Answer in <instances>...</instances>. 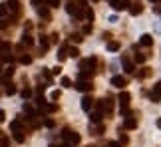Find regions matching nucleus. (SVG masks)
<instances>
[{"label": "nucleus", "instance_id": "nucleus-1", "mask_svg": "<svg viewBox=\"0 0 161 147\" xmlns=\"http://www.w3.org/2000/svg\"><path fill=\"white\" fill-rule=\"evenodd\" d=\"M62 135H64V139H66V145H78V143H80L82 141V137H80V135H78V133L76 131H72V129H64V133H62Z\"/></svg>", "mask_w": 161, "mask_h": 147}, {"label": "nucleus", "instance_id": "nucleus-2", "mask_svg": "<svg viewBox=\"0 0 161 147\" xmlns=\"http://www.w3.org/2000/svg\"><path fill=\"white\" fill-rule=\"evenodd\" d=\"M6 8H8V12L14 16V18L22 14V4H20L18 0H8V2H6Z\"/></svg>", "mask_w": 161, "mask_h": 147}, {"label": "nucleus", "instance_id": "nucleus-3", "mask_svg": "<svg viewBox=\"0 0 161 147\" xmlns=\"http://www.w3.org/2000/svg\"><path fill=\"white\" fill-rule=\"evenodd\" d=\"M74 88H76L78 91H92L94 90V85H92L90 80H78L76 84H74Z\"/></svg>", "mask_w": 161, "mask_h": 147}, {"label": "nucleus", "instance_id": "nucleus-4", "mask_svg": "<svg viewBox=\"0 0 161 147\" xmlns=\"http://www.w3.org/2000/svg\"><path fill=\"white\" fill-rule=\"evenodd\" d=\"M137 127V117H135V113L127 115V117L123 119V129H135Z\"/></svg>", "mask_w": 161, "mask_h": 147}, {"label": "nucleus", "instance_id": "nucleus-5", "mask_svg": "<svg viewBox=\"0 0 161 147\" xmlns=\"http://www.w3.org/2000/svg\"><path fill=\"white\" fill-rule=\"evenodd\" d=\"M109 4H111V8L115 12H121V10L127 8V0H109Z\"/></svg>", "mask_w": 161, "mask_h": 147}, {"label": "nucleus", "instance_id": "nucleus-6", "mask_svg": "<svg viewBox=\"0 0 161 147\" xmlns=\"http://www.w3.org/2000/svg\"><path fill=\"white\" fill-rule=\"evenodd\" d=\"M94 97H92V95H84V97H82V109H84V111H90L92 107H94Z\"/></svg>", "mask_w": 161, "mask_h": 147}, {"label": "nucleus", "instance_id": "nucleus-7", "mask_svg": "<svg viewBox=\"0 0 161 147\" xmlns=\"http://www.w3.org/2000/svg\"><path fill=\"white\" fill-rule=\"evenodd\" d=\"M159 100H161V81H157V84L153 85V91H151V101L157 104Z\"/></svg>", "mask_w": 161, "mask_h": 147}, {"label": "nucleus", "instance_id": "nucleus-8", "mask_svg": "<svg viewBox=\"0 0 161 147\" xmlns=\"http://www.w3.org/2000/svg\"><path fill=\"white\" fill-rule=\"evenodd\" d=\"M111 85H115V88H119V90H121V88H125V85H127V80H125L123 76H114V78H111Z\"/></svg>", "mask_w": 161, "mask_h": 147}, {"label": "nucleus", "instance_id": "nucleus-9", "mask_svg": "<svg viewBox=\"0 0 161 147\" xmlns=\"http://www.w3.org/2000/svg\"><path fill=\"white\" fill-rule=\"evenodd\" d=\"M129 100H131V95H129L127 91H121V94H119V107H127Z\"/></svg>", "mask_w": 161, "mask_h": 147}, {"label": "nucleus", "instance_id": "nucleus-10", "mask_svg": "<svg viewBox=\"0 0 161 147\" xmlns=\"http://www.w3.org/2000/svg\"><path fill=\"white\" fill-rule=\"evenodd\" d=\"M139 44H141V46H145V48L153 46V36H151V34H143L141 40H139Z\"/></svg>", "mask_w": 161, "mask_h": 147}, {"label": "nucleus", "instance_id": "nucleus-11", "mask_svg": "<svg viewBox=\"0 0 161 147\" xmlns=\"http://www.w3.org/2000/svg\"><path fill=\"white\" fill-rule=\"evenodd\" d=\"M141 12H143V6L139 4V2L131 4V8H129V14H131V16H137V14H141Z\"/></svg>", "mask_w": 161, "mask_h": 147}, {"label": "nucleus", "instance_id": "nucleus-12", "mask_svg": "<svg viewBox=\"0 0 161 147\" xmlns=\"http://www.w3.org/2000/svg\"><path fill=\"white\" fill-rule=\"evenodd\" d=\"M121 64H123V70L127 72V74H133V70H135V68H133V64L129 62V60H127V58H125V56L121 58Z\"/></svg>", "mask_w": 161, "mask_h": 147}, {"label": "nucleus", "instance_id": "nucleus-13", "mask_svg": "<svg viewBox=\"0 0 161 147\" xmlns=\"http://www.w3.org/2000/svg\"><path fill=\"white\" fill-rule=\"evenodd\" d=\"M12 133H14V139H16V141H18V143H24V139H26V135H24V129H22V127H20V129H14V131H12Z\"/></svg>", "mask_w": 161, "mask_h": 147}, {"label": "nucleus", "instance_id": "nucleus-14", "mask_svg": "<svg viewBox=\"0 0 161 147\" xmlns=\"http://www.w3.org/2000/svg\"><path fill=\"white\" fill-rule=\"evenodd\" d=\"M48 48H50V40H48V36H40V50H42V54L46 52Z\"/></svg>", "mask_w": 161, "mask_h": 147}, {"label": "nucleus", "instance_id": "nucleus-15", "mask_svg": "<svg viewBox=\"0 0 161 147\" xmlns=\"http://www.w3.org/2000/svg\"><path fill=\"white\" fill-rule=\"evenodd\" d=\"M101 117H104V113H101L100 109H98V111H94V113L90 115V121H92V123H100Z\"/></svg>", "mask_w": 161, "mask_h": 147}, {"label": "nucleus", "instance_id": "nucleus-16", "mask_svg": "<svg viewBox=\"0 0 161 147\" xmlns=\"http://www.w3.org/2000/svg\"><path fill=\"white\" fill-rule=\"evenodd\" d=\"M34 44V38L30 36L28 32H24V36H22V46H32Z\"/></svg>", "mask_w": 161, "mask_h": 147}, {"label": "nucleus", "instance_id": "nucleus-17", "mask_svg": "<svg viewBox=\"0 0 161 147\" xmlns=\"http://www.w3.org/2000/svg\"><path fill=\"white\" fill-rule=\"evenodd\" d=\"M38 14L42 16L44 20H50V10H48L46 6H38Z\"/></svg>", "mask_w": 161, "mask_h": 147}, {"label": "nucleus", "instance_id": "nucleus-18", "mask_svg": "<svg viewBox=\"0 0 161 147\" xmlns=\"http://www.w3.org/2000/svg\"><path fill=\"white\" fill-rule=\"evenodd\" d=\"M66 58H68V48H66V46H62V48H60V52H58V62H64Z\"/></svg>", "mask_w": 161, "mask_h": 147}, {"label": "nucleus", "instance_id": "nucleus-19", "mask_svg": "<svg viewBox=\"0 0 161 147\" xmlns=\"http://www.w3.org/2000/svg\"><path fill=\"white\" fill-rule=\"evenodd\" d=\"M6 95H14L16 94V88H14V84H10V81H6Z\"/></svg>", "mask_w": 161, "mask_h": 147}, {"label": "nucleus", "instance_id": "nucleus-20", "mask_svg": "<svg viewBox=\"0 0 161 147\" xmlns=\"http://www.w3.org/2000/svg\"><path fill=\"white\" fill-rule=\"evenodd\" d=\"M44 111H48V113H54V111H56V109H58V105L56 104H44Z\"/></svg>", "mask_w": 161, "mask_h": 147}, {"label": "nucleus", "instance_id": "nucleus-21", "mask_svg": "<svg viewBox=\"0 0 161 147\" xmlns=\"http://www.w3.org/2000/svg\"><path fill=\"white\" fill-rule=\"evenodd\" d=\"M149 74H151V68H143V70L137 74V78H139V80H143V78H147Z\"/></svg>", "mask_w": 161, "mask_h": 147}, {"label": "nucleus", "instance_id": "nucleus-22", "mask_svg": "<svg viewBox=\"0 0 161 147\" xmlns=\"http://www.w3.org/2000/svg\"><path fill=\"white\" fill-rule=\"evenodd\" d=\"M20 62H22L24 66H28V64H32V56H28V54H24V56L20 58Z\"/></svg>", "mask_w": 161, "mask_h": 147}, {"label": "nucleus", "instance_id": "nucleus-23", "mask_svg": "<svg viewBox=\"0 0 161 147\" xmlns=\"http://www.w3.org/2000/svg\"><path fill=\"white\" fill-rule=\"evenodd\" d=\"M68 56L78 58V56H80V50H78V48H68Z\"/></svg>", "mask_w": 161, "mask_h": 147}, {"label": "nucleus", "instance_id": "nucleus-24", "mask_svg": "<svg viewBox=\"0 0 161 147\" xmlns=\"http://www.w3.org/2000/svg\"><path fill=\"white\" fill-rule=\"evenodd\" d=\"M84 14H85V18L90 20V22L94 20V10H92V8H84Z\"/></svg>", "mask_w": 161, "mask_h": 147}, {"label": "nucleus", "instance_id": "nucleus-25", "mask_svg": "<svg viewBox=\"0 0 161 147\" xmlns=\"http://www.w3.org/2000/svg\"><path fill=\"white\" fill-rule=\"evenodd\" d=\"M108 50H109V52H118V50H119V44L118 42H109L108 44Z\"/></svg>", "mask_w": 161, "mask_h": 147}, {"label": "nucleus", "instance_id": "nucleus-26", "mask_svg": "<svg viewBox=\"0 0 161 147\" xmlns=\"http://www.w3.org/2000/svg\"><path fill=\"white\" fill-rule=\"evenodd\" d=\"M6 14H8V8H6V2H2L0 4V18H4Z\"/></svg>", "mask_w": 161, "mask_h": 147}, {"label": "nucleus", "instance_id": "nucleus-27", "mask_svg": "<svg viewBox=\"0 0 161 147\" xmlns=\"http://www.w3.org/2000/svg\"><path fill=\"white\" fill-rule=\"evenodd\" d=\"M145 60H147L145 54H135V62H137V64H143Z\"/></svg>", "mask_w": 161, "mask_h": 147}, {"label": "nucleus", "instance_id": "nucleus-28", "mask_svg": "<svg viewBox=\"0 0 161 147\" xmlns=\"http://www.w3.org/2000/svg\"><path fill=\"white\" fill-rule=\"evenodd\" d=\"M82 40H84V36H82V34H72V42H76V44H80Z\"/></svg>", "mask_w": 161, "mask_h": 147}, {"label": "nucleus", "instance_id": "nucleus-29", "mask_svg": "<svg viewBox=\"0 0 161 147\" xmlns=\"http://www.w3.org/2000/svg\"><path fill=\"white\" fill-rule=\"evenodd\" d=\"M62 85H64V88H74V85H72V80H70V78H62Z\"/></svg>", "mask_w": 161, "mask_h": 147}, {"label": "nucleus", "instance_id": "nucleus-30", "mask_svg": "<svg viewBox=\"0 0 161 147\" xmlns=\"http://www.w3.org/2000/svg\"><path fill=\"white\" fill-rule=\"evenodd\" d=\"M30 95H32V90H30V88H24V90H22V97H24V100H28Z\"/></svg>", "mask_w": 161, "mask_h": 147}, {"label": "nucleus", "instance_id": "nucleus-31", "mask_svg": "<svg viewBox=\"0 0 161 147\" xmlns=\"http://www.w3.org/2000/svg\"><path fill=\"white\" fill-rule=\"evenodd\" d=\"M50 97H52V100H54V101H58V100H60V97H62V91H60V90H56V91H52V95H50Z\"/></svg>", "mask_w": 161, "mask_h": 147}, {"label": "nucleus", "instance_id": "nucleus-32", "mask_svg": "<svg viewBox=\"0 0 161 147\" xmlns=\"http://www.w3.org/2000/svg\"><path fill=\"white\" fill-rule=\"evenodd\" d=\"M92 131H94V135H101V133H104V125H98V127L92 129Z\"/></svg>", "mask_w": 161, "mask_h": 147}, {"label": "nucleus", "instance_id": "nucleus-33", "mask_svg": "<svg viewBox=\"0 0 161 147\" xmlns=\"http://www.w3.org/2000/svg\"><path fill=\"white\" fill-rule=\"evenodd\" d=\"M44 125H46V127H54V125H56V121H54V119H46V121H44Z\"/></svg>", "mask_w": 161, "mask_h": 147}, {"label": "nucleus", "instance_id": "nucleus-34", "mask_svg": "<svg viewBox=\"0 0 161 147\" xmlns=\"http://www.w3.org/2000/svg\"><path fill=\"white\" fill-rule=\"evenodd\" d=\"M0 28H8V20L6 18H0Z\"/></svg>", "mask_w": 161, "mask_h": 147}, {"label": "nucleus", "instance_id": "nucleus-35", "mask_svg": "<svg viewBox=\"0 0 161 147\" xmlns=\"http://www.w3.org/2000/svg\"><path fill=\"white\" fill-rule=\"evenodd\" d=\"M119 141H121L123 145H125V143H127L129 139H127V135H123V133H119Z\"/></svg>", "mask_w": 161, "mask_h": 147}, {"label": "nucleus", "instance_id": "nucleus-36", "mask_svg": "<svg viewBox=\"0 0 161 147\" xmlns=\"http://www.w3.org/2000/svg\"><path fill=\"white\" fill-rule=\"evenodd\" d=\"M84 32L85 34H92V24H85V26H84Z\"/></svg>", "mask_w": 161, "mask_h": 147}, {"label": "nucleus", "instance_id": "nucleus-37", "mask_svg": "<svg viewBox=\"0 0 161 147\" xmlns=\"http://www.w3.org/2000/svg\"><path fill=\"white\" fill-rule=\"evenodd\" d=\"M44 2H46V0H32V4H34V6H36V8H38V6H40V4H44Z\"/></svg>", "mask_w": 161, "mask_h": 147}, {"label": "nucleus", "instance_id": "nucleus-38", "mask_svg": "<svg viewBox=\"0 0 161 147\" xmlns=\"http://www.w3.org/2000/svg\"><path fill=\"white\" fill-rule=\"evenodd\" d=\"M24 28H26V30H32V22H30V20H26V24H24Z\"/></svg>", "mask_w": 161, "mask_h": 147}, {"label": "nucleus", "instance_id": "nucleus-39", "mask_svg": "<svg viewBox=\"0 0 161 147\" xmlns=\"http://www.w3.org/2000/svg\"><path fill=\"white\" fill-rule=\"evenodd\" d=\"M4 119H6V113H4V111H2V109H0V123H2Z\"/></svg>", "mask_w": 161, "mask_h": 147}, {"label": "nucleus", "instance_id": "nucleus-40", "mask_svg": "<svg viewBox=\"0 0 161 147\" xmlns=\"http://www.w3.org/2000/svg\"><path fill=\"white\" fill-rule=\"evenodd\" d=\"M60 72H62V68H60V66H56V68L52 70V74H60Z\"/></svg>", "mask_w": 161, "mask_h": 147}, {"label": "nucleus", "instance_id": "nucleus-41", "mask_svg": "<svg viewBox=\"0 0 161 147\" xmlns=\"http://www.w3.org/2000/svg\"><path fill=\"white\" fill-rule=\"evenodd\" d=\"M109 147H121V145H119V143H115V141H111V143H109Z\"/></svg>", "mask_w": 161, "mask_h": 147}, {"label": "nucleus", "instance_id": "nucleus-42", "mask_svg": "<svg viewBox=\"0 0 161 147\" xmlns=\"http://www.w3.org/2000/svg\"><path fill=\"white\" fill-rule=\"evenodd\" d=\"M157 127H159V129H161V119H157Z\"/></svg>", "mask_w": 161, "mask_h": 147}, {"label": "nucleus", "instance_id": "nucleus-43", "mask_svg": "<svg viewBox=\"0 0 161 147\" xmlns=\"http://www.w3.org/2000/svg\"><path fill=\"white\" fill-rule=\"evenodd\" d=\"M92 2H100V0H92Z\"/></svg>", "mask_w": 161, "mask_h": 147}, {"label": "nucleus", "instance_id": "nucleus-44", "mask_svg": "<svg viewBox=\"0 0 161 147\" xmlns=\"http://www.w3.org/2000/svg\"><path fill=\"white\" fill-rule=\"evenodd\" d=\"M2 135H4V133H2V131H0V137H2Z\"/></svg>", "mask_w": 161, "mask_h": 147}, {"label": "nucleus", "instance_id": "nucleus-45", "mask_svg": "<svg viewBox=\"0 0 161 147\" xmlns=\"http://www.w3.org/2000/svg\"><path fill=\"white\" fill-rule=\"evenodd\" d=\"M50 147H58V145H50Z\"/></svg>", "mask_w": 161, "mask_h": 147}]
</instances>
